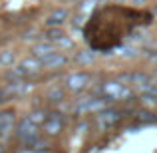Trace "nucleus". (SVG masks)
I'll return each mask as SVG.
<instances>
[{
  "label": "nucleus",
  "instance_id": "1",
  "mask_svg": "<svg viewBox=\"0 0 157 153\" xmlns=\"http://www.w3.org/2000/svg\"><path fill=\"white\" fill-rule=\"evenodd\" d=\"M149 22H151L149 12L113 4V6L100 8L90 18V22L84 28V36L90 48L98 52H107L117 48L137 28L145 26Z\"/></svg>",
  "mask_w": 157,
  "mask_h": 153
}]
</instances>
